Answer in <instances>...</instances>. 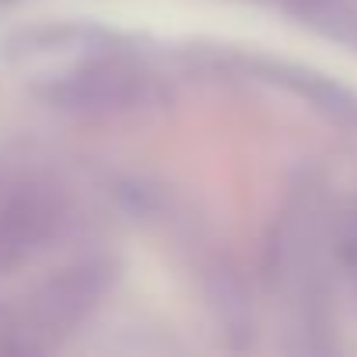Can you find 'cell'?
<instances>
[{
  "label": "cell",
  "instance_id": "cell-1",
  "mask_svg": "<svg viewBox=\"0 0 357 357\" xmlns=\"http://www.w3.org/2000/svg\"><path fill=\"white\" fill-rule=\"evenodd\" d=\"M67 221L56 190L36 178H4L0 183V277L15 273L43 249L53 245Z\"/></svg>",
  "mask_w": 357,
  "mask_h": 357
},
{
  "label": "cell",
  "instance_id": "cell-2",
  "mask_svg": "<svg viewBox=\"0 0 357 357\" xmlns=\"http://www.w3.org/2000/svg\"><path fill=\"white\" fill-rule=\"evenodd\" d=\"M147 84L151 77L140 67L109 56H91L67 70L50 74V81L39 91L56 109L81 116H112V112H130L144 98Z\"/></svg>",
  "mask_w": 357,
  "mask_h": 357
},
{
  "label": "cell",
  "instance_id": "cell-3",
  "mask_svg": "<svg viewBox=\"0 0 357 357\" xmlns=\"http://www.w3.org/2000/svg\"><path fill=\"white\" fill-rule=\"evenodd\" d=\"M102 291H105V266L98 263H77L60 277L46 280L32 294L18 326V333H25V347H46L60 333L77 326L98 305Z\"/></svg>",
  "mask_w": 357,
  "mask_h": 357
}]
</instances>
